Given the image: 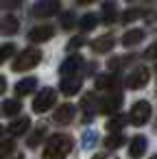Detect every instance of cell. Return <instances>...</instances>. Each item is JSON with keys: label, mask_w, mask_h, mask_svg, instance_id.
<instances>
[{"label": "cell", "mask_w": 157, "mask_h": 159, "mask_svg": "<svg viewBox=\"0 0 157 159\" xmlns=\"http://www.w3.org/2000/svg\"><path fill=\"white\" fill-rule=\"evenodd\" d=\"M150 159H157V155H155V157H150Z\"/></svg>", "instance_id": "obj_35"}, {"label": "cell", "mask_w": 157, "mask_h": 159, "mask_svg": "<svg viewBox=\"0 0 157 159\" xmlns=\"http://www.w3.org/2000/svg\"><path fill=\"white\" fill-rule=\"evenodd\" d=\"M116 16H118L116 2H105V7H103V20L109 24V22H113V20H116Z\"/></svg>", "instance_id": "obj_20"}, {"label": "cell", "mask_w": 157, "mask_h": 159, "mask_svg": "<svg viewBox=\"0 0 157 159\" xmlns=\"http://www.w3.org/2000/svg\"><path fill=\"white\" fill-rule=\"evenodd\" d=\"M146 57H148V59H155V57H157V44H153V46L146 50Z\"/></svg>", "instance_id": "obj_32"}, {"label": "cell", "mask_w": 157, "mask_h": 159, "mask_svg": "<svg viewBox=\"0 0 157 159\" xmlns=\"http://www.w3.org/2000/svg\"><path fill=\"white\" fill-rule=\"evenodd\" d=\"M16 55V46L13 44H7V46H2L0 48V63H5L7 59H11Z\"/></svg>", "instance_id": "obj_24"}, {"label": "cell", "mask_w": 157, "mask_h": 159, "mask_svg": "<svg viewBox=\"0 0 157 159\" xmlns=\"http://www.w3.org/2000/svg\"><path fill=\"white\" fill-rule=\"evenodd\" d=\"M131 59H133V57H116V59L109 61V68H111V70H118V68H122L124 63H129Z\"/></svg>", "instance_id": "obj_25"}, {"label": "cell", "mask_w": 157, "mask_h": 159, "mask_svg": "<svg viewBox=\"0 0 157 159\" xmlns=\"http://www.w3.org/2000/svg\"><path fill=\"white\" fill-rule=\"evenodd\" d=\"M98 139V135L94 133V131H85V135H83V144H85V148H92V144Z\"/></svg>", "instance_id": "obj_27"}, {"label": "cell", "mask_w": 157, "mask_h": 159, "mask_svg": "<svg viewBox=\"0 0 157 159\" xmlns=\"http://www.w3.org/2000/svg\"><path fill=\"white\" fill-rule=\"evenodd\" d=\"M72 150V137L57 133L48 139L46 148H44V159H66Z\"/></svg>", "instance_id": "obj_1"}, {"label": "cell", "mask_w": 157, "mask_h": 159, "mask_svg": "<svg viewBox=\"0 0 157 159\" xmlns=\"http://www.w3.org/2000/svg\"><path fill=\"white\" fill-rule=\"evenodd\" d=\"M81 85H83L81 76L68 74V76H63V81H61V94H66V96H74V94L81 89Z\"/></svg>", "instance_id": "obj_8"}, {"label": "cell", "mask_w": 157, "mask_h": 159, "mask_svg": "<svg viewBox=\"0 0 157 159\" xmlns=\"http://www.w3.org/2000/svg\"><path fill=\"white\" fill-rule=\"evenodd\" d=\"M140 42H144V31H142V29L127 31L124 37H122V44H124V46H137Z\"/></svg>", "instance_id": "obj_16"}, {"label": "cell", "mask_w": 157, "mask_h": 159, "mask_svg": "<svg viewBox=\"0 0 157 159\" xmlns=\"http://www.w3.org/2000/svg\"><path fill=\"white\" fill-rule=\"evenodd\" d=\"M18 29H20V22H18V18H13V16H7L2 22H0V31H2L5 35H16Z\"/></svg>", "instance_id": "obj_17"}, {"label": "cell", "mask_w": 157, "mask_h": 159, "mask_svg": "<svg viewBox=\"0 0 157 159\" xmlns=\"http://www.w3.org/2000/svg\"><path fill=\"white\" fill-rule=\"evenodd\" d=\"M29 126H31V118L22 116V118L13 120L7 129H9V133H11V135H22V133H26V129H29Z\"/></svg>", "instance_id": "obj_15"}, {"label": "cell", "mask_w": 157, "mask_h": 159, "mask_svg": "<svg viewBox=\"0 0 157 159\" xmlns=\"http://www.w3.org/2000/svg\"><path fill=\"white\" fill-rule=\"evenodd\" d=\"M13 150V142H0V159H5Z\"/></svg>", "instance_id": "obj_28"}, {"label": "cell", "mask_w": 157, "mask_h": 159, "mask_svg": "<svg viewBox=\"0 0 157 159\" xmlns=\"http://www.w3.org/2000/svg\"><path fill=\"white\" fill-rule=\"evenodd\" d=\"M5 89H7V81L5 76H0V94H5Z\"/></svg>", "instance_id": "obj_33"}, {"label": "cell", "mask_w": 157, "mask_h": 159, "mask_svg": "<svg viewBox=\"0 0 157 159\" xmlns=\"http://www.w3.org/2000/svg\"><path fill=\"white\" fill-rule=\"evenodd\" d=\"M137 18H140V9H129V11L122 13V22H133Z\"/></svg>", "instance_id": "obj_26"}, {"label": "cell", "mask_w": 157, "mask_h": 159, "mask_svg": "<svg viewBox=\"0 0 157 159\" xmlns=\"http://www.w3.org/2000/svg\"><path fill=\"white\" fill-rule=\"evenodd\" d=\"M92 2H96V0H79V5H92Z\"/></svg>", "instance_id": "obj_34"}, {"label": "cell", "mask_w": 157, "mask_h": 159, "mask_svg": "<svg viewBox=\"0 0 157 159\" xmlns=\"http://www.w3.org/2000/svg\"><path fill=\"white\" fill-rule=\"evenodd\" d=\"M53 35H55V29H53L50 24H42V26H35V29L29 33V39L37 44V42H48Z\"/></svg>", "instance_id": "obj_9"}, {"label": "cell", "mask_w": 157, "mask_h": 159, "mask_svg": "<svg viewBox=\"0 0 157 159\" xmlns=\"http://www.w3.org/2000/svg\"><path fill=\"white\" fill-rule=\"evenodd\" d=\"M18 111H22L20 100H5V105H2V113L5 116H16Z\"/></svg>", "instance_id": "obj_21"}, {"label": "cell", "mask_w": 157, "mask_h": 159, "mask_svg": "<svg viewBox=\"0 0 157 159\" xmlns=\"http://www.w3.org/2000/svg\"><path fill=\"white\" fill-rule=\"evenodd\" d=\"M74 113H76V109H74V105H61L57 111H55V122L57 124H68V122H72V118H74Z\"/></svg>", "instance_id": "obj_11"}, {"label": "cell", "mask_w": 157, "mask_h": 159, "mask_svg": "<svg viewBox=\"0 0 157 159\" xmlns=\"http://www.w3.org/2000/svg\"><path fill=\"white\" fill-rule=\"evenodd\" d=\"M124 124H127V116H116L113 113V118H109V122H107V131L109 133H118Z\"/></svg>", "instance_id": "obj_18"}, {"label": "cell", "mask_w": 157, "mask_h": 159, "mask_svg": "<svg viewBox=\"0 0 157 159\" xmlns=\"http://www.w3.org/2000/svg\"><path fill=\"white\" fill-rule=\"evenodd\" d=\"M148 79H150V72L142 66V68H135L129 76H127V87L129 89H140V87H144L146 83H148Z\"/></svg>", "instance_id": "obj_6"}, {"label": "cell", "mask_w": 157, "mask_h": 159, "mask_svg": "<svg viewBox=\"0 0 157 159\" xmlns=\"http://www.w3.org/2000/svg\"><path fill=\"white\" fill-rule=\"evenodd\" d=\"M42 61V52L37 48H26L18 55V59L13 61V70L16 72H24V70H31L35 68L37 63Z\"/></svg>", "instance_id": "obj_2"}, {"label": "cell", "mask_w": 157, "mask_h": 159, "mask_svg": "<svg viewBox=\"0 0 157 159\" xmlns=\"http://www.w3.org/2000/svg\"><path fill=\"white\" fill-rule=\"evenodd\" d=\"M55 100H57V92H55L53 87H44V89L35 96V100H33V109H35L37 113H46L48 109H53Z\"/></svg>", "instance_id": "obj_4"}, {"label": "cell", "mask_w": 157, "mask_h": 159, "mask_svg": "<svg viewBox=\"0 0 157 159\" xmlns=\"http://www.w3.org/2000/svg\"><path fill=\"white\" fill-rule=\"evenodd\" d=\"M83 66V59L79 57V55H74V57H68L63 63H61V68H59V72L63 74V76H68V74H74L79 68Z\"/></svg>", "instance_id": "obj_12"}, {"label": "cell", "mask_w": 157, "mask_h": 159, "mask_svg": "<svg viewBox=\"0 0 157 159\" xmlns=\"http://www.w3.org/2000/svg\"><path fill=\"white\" fill-rule=\"evenodd\" d=\"M0 135H2V129H0Z\"/></svg>", "instance_id": "obj_36"}, {"label": "cell", "mask_w": 157, "mask_h": 159, "mask_svg": "<svg viewBox=\"0 0 157 159\" xmlns=\"http://www.w3.org/2000/svg\"><path fill=\"white\" fill-rule=\"evenodd\" d=\"M61 26H63V29H72V26H74V16H72V13H63Z\"/></svg>", "instance_id": "obj_29"}, {"label": "cell", "mask_w": 157, "mask_h": 159, "mask_svg": "<svg viewBox=\"0 0 157 159\" xmlns=\"http://www.w3.org/2000/svg\"><path fill=\"white\" fill-rule=\"evenodd\" d=\"M79 46H83V39H81V37H74V39H70L68 50H74V48H79Z\"/></svg>", "instance_id": "obj_30"}, {"label": "cell", "mask_w": 157, "mask_h": 159, "mask_svg": "<svg viewBox=\"0 0 157 159\" xmlns=\"http://www.w3.org/2000/svg\"><path fill=\"white\" fill-rule=\"evenodd\" d=\"M148 120H150V102L148 100H137L129 111V122L135 124V126H142Z\"/></svg>", "instance_id": "obj_3"}, {"label": "cell", "mask_w": 157, "mask_h": 159, "mask_svg": "<svg viewBox=\"0 0 157 159\" xmlns=\"http://www.w3.org/2000/svg\"><path fill=\"white\" fill-rule=\"evenodd\" d=\"M59 11V0H37L33 7L35 18H50Z\"/></svg>", "instance_id": "obj_5"}, {"label": "cell", "mask_w": 157, "mask_h": 159, "mask_svg": "<svg viewBox=\"0 0 157 159\" xmlns=\"http://www.w3.org/2000/svg\"><path fill=\"white\" fill-rule=\"evenodd\" d=\"M113 48V37L111 35H100L98 39L92 42V50L94 52H109Z\"/></svg>", "instance_id": "obj_13"}, {"label": "cell", "mask_w": 157, "mask_h": 159, "mask_svg": "<svg viewBox=\"0 0 157 159\" xmlns=\"http://www.w3.org/2000/svg\"><path fill=\"white\" fill-rule=\"evenodd\" d=\"M122 144H124V137H122L120 133H111V135L105 139V146H107V148H120Z\"/></svg>", "instance_id": "obj_23"}, {"label": "cell", "mask_w": 157, "mask_h": 159, "mask_svg": "<svg viewBox=\"0 0 157 159\" xmlns=\"http://www.w3.org/2000/svg\"><path fill=\"white\" fill-rule=\"evenodd\" d=\"M96 24H98V16H94V13H85L81 18V29L83 31H92Z\"/></svg>", "instance_id": "obj_22"}, {"label": "cell", "mask_w": 157, "mask_h": 159, "mask_svg": "<svg viewBox=\"0 0 157 159\" xmlns=\"http://www.w3.org/2000/svg\"><path fill=\"white\" fill-rule=\"evenodd\" d=\"M120 107H122V96H120V94H109V96H105V98L100 100V111L107 113V116L118 113Z\"/></svg>", "instance_id": "obj_7"}, {"label": "cell", "mask_w": 157, "mask_h": 159, "mask_svg": "<svg viewBox=\"0 0 157 159\" xmlns=\"http://www.w3.org/2000/svg\"><path fill=\"white\" fill-rule=\"evenodd\" d=\"M42 135H44V131H37V133H35V135H33V137L29 139V146H35V144H37V142L42 139Z\"/></svg>", "instance_id": "obj_31"}, {"label": "cell", "mask_w": 157, "mask_h": 159, "mask_svg": "<svg viewBox=\"0 0 157 159\" xmlns=\"http://www.w3.org/2000/svg\"><path fill=\"white\" fill-rule=\"evenodd\" d=\"M116 85V76L113 74H100L96 79V89H109Z\"/></svg>", "instance_id": "obj_19"}, {"label": "cell", "mask_w": 157, "mask_h": 159, "mask_svg": "<svg viewBox=\"0 0 157 159\" xmlns=\"http://www.w3.org/2000/svg\"><path fill=\"white\" fill-rule=\"evenodd\" d=\"M35 87H37V81L33 76H29V79H22V81L16 83V94L18 96H26V94H33Z\"/></svg>", "instance_id": "obj_14"}, {"label": "cell", "mask_w": 157, "mask_h": 159, "mask_svg": "<svg viewBox=\"0 0 157 159\" xmlns=\"http://www.w3.org/2000/svg\"><path fill=\"white\" fill-rule=\"evenodd\" d=\"M146 148H148L146 137H144V135H135V137L131 139V144H129V155H131L133 159H137V157H142V155L146 152Z\"/></svg>", "instance_id": "obj_10"}]
</instances>
